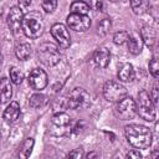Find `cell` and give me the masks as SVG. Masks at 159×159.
Returning a JSON list of instances; mask_svg holds the SVG:
<instances>
[{
    "label": "cell",
    "instance_id": "obj_1",
    "mask_svg": "<svg viewBox=\"0 0 159 159\" xmlns=\"http://www.w3.org/2000/svg\"><path fill=\"white\" fill-rule=\"evenodd\" d=\"M128 143L137 149H147L152 144V132L148 127L142 124H129L124 128Z\"/></svg>",
    "mask_w": 159,
    "mask_h": 159
},
{
    "label": "cell",
    "instance_id": "obj_2",
    "mask_svg": "<svg viewBox=\"0 0 159 159\" xmlns=\"http://www.w3.org/2000/svg\"><path fill=\"white\" fill-rule=\"evenodd\" d=\"M135 108H137V114L147 122H153L157 117L155 104L153 103L149 93L145 89H142L138 93V102L135 103Z\"/></svg>",
    "mask_w": 159,
    "mask_h": 159
},
{
    "label": "cell",
    "instance_id": "obj_3",
    "mask_svg": "<svg viewBox=\"0 0 159 159\" xmlns=\"http://www.w3.org/2000/svg\"><path fill=\"white\" fill-rule=\"evenodd\" d=\"M43 21L37 12H30L24 15L22 20V31L29 39H37L43 32Z\"/></svg>",
    "mask_w": 159,
    "mask_h": 159
},
{
    "label": "cell",
    "instance_id": "obj_4",
    "mask_svg": "<svg viewBox=\"0 0 159 159\" xmlns=\"http://www.w3.org/2000/svg\"><path fill=\"white\" fill-rule=\"evenodd\" d=\"M37 57L43 65L50 66V67L57 65L61 60V55H60L57 46H55L51 42H43L39 46Z\"/></svg>",
    "mask_w": 159,
    "mask_h": 159
},
{
    "label": "cell",
    "instance_id": "obj_5",
    "mask_svg": "<svg viewBox=\"0 0 159 159\" xmlns=\"http://www.w3.org/2000/svg\"><path fill=\"white\" fill-rule=\"evenodd\" d=\"M103 96L108 102L118 103L127 96V88L117 81H107L103 86Z\"/></svg>",
    "mask_w": 159,
    "mask_h": 159
},
{
    "label": "cell",
    "instance_id": "obj_6",
    "mask_svg": "<svg viewBox=\"0 0 159 159\" xmlns=\"http://www.w3.org/2000/svg\"><path fill=\"white\" fill-rule=\"evenodd\" d=\"M89 104V94L86 89L77 87L72 89V92L67 97V107L71 109L84 108Z\"/></svg>",
    "mask_w": 159,
    "mask_h": 159
},
{
    "label": "cell",
    "instance_id": "obj_7",
    "mask_svg": "<svg viewBox=\"0 0 159 159\" xmlns=\"http://www.w3.org/2000/svg\"><path fill=\"white\" fill-rule=\"evenodd\" d=\"M116 114L118 118L122 120H128L132 119L137 114V108H135V101L132 97H124L122 101L118 102L116 107Z\"/></svg>",
    "mask_w": 159,
    "mask_h": 159
},
{
    "label": "cell",
    "instance_id": "obj_8",
    "mask_svg": "<svg viewBox=\"0 0 159 159\" xmlns=\"http://www.w3.org/2000/svg\"><path fill=\"white\" fill-rule=\"evenodd\" d=\"M22 20H24L22 9L20 6H12L7 15V26L14 35H19V32L22 30Z\"/></svg>",
    "mask_w": 159,
    "mask_h": 159
},
{
    "label": "cell",
    "instance_id": "obj_9",
    "mask_svg": "<svg viewBox=\"0 0 159 159\" xmlns=\"http://www.w3.org/2000/svg\"><path fill=\"white\" fill-rule=\"evenodd\" d=\"M67 25L71 30H75L77 32H84L91 26V19L88 15H81V14H70L67 16Z\"/></svg>",
    "mask_w": 159,
    "mask_h": 159
},
{
    "label": "cell",
    "instance_id": "obj_10",
    "mask_svg": "<svg viewBox=\"0 0 159 159\" xmlns=\"http://www.w3.org/2000/svg\"><path fill=\"white\" fill-rule=\"evenodd\" d=\"M51 35L62 48H67L71 45V36L67 27L63 24H53L51 27Z\"/></svg>",
    "mask_w": 159,
    "mask_h": 159
},
{
    "label": "cell",
    "instance_id": "obj_11",
    "mask_svg": "<svg viewBox=\"0 0 159 159\" xmlns=\"http://www.w3.org/2000/svg\"><path fill=\"white\" fill-rule=\"evenodd\" d=\"M47 75L41 68H34L29 75V84L36 91L43 89L47 86Z\"/></svg>",
    "mask_w": 159,
    "mask_h": 159
},
{
    "label": "cell",
    "instance_id": "obj_12",
    "mask_svg": "<svg viewBox=\"0 0 159 159\" xmlns=\"http://www.w3.org/2000/svg\"><path fill=\"white\" fill-rule=\"evenodd\" d=\"M92 61L96 67L106 68L111 61V53L106 47H98L92 55Z\"/></svg>",
    "mask_w": 159,
    "mask_h": 159
},
{
    "label": "cell",
    "instance_id": "obj_13",
    "mask_svg": "<svg viewBox=\"0 0 159 159\" xmlns=\"http://www.w3.org/2000/svg\"><path fill=\"white\" fill-rule=\"evenodd\" d=\"M20 116V106L17 102H10L2 113V118L6 123H15Z\"/></svg>",
    "mask_w": 159,
    "mask_h": 159
},
{
    "label": "cell",
    "instance_id": "obj_14",
    "mask_svg": "<svg viewBox=\"0 0 159 159\" xmlns=\"http://www.w3.org/2000/svg\"><path fill=\"white\" fill-rule=\"evenodd\" d=\"M12 96V87L11 81L6 77L0 78V103H6L11 99Z\"/></svg>",
    "mask_w": 159,
    "mask_h": 159
},
{
    "label": "cell",
    "instance_id": "obj_15",
    "mask_svg": "<svg viewBox=\"0 0 159 159\" xmlns=\"http://www.w3.org/2000/svg\"><path fill=\"white\" fill-rule=\"evenodd\" d=\"M135 72L130 63H122L118 70V80L122 82H132L134 80Z\"/></svg>",
    "mask_w": 159,
    "mask_h": 159
},
{
    "label": "cell",
    "instance_id": "obj_16",
    "mask_svg": "<svg viewBox=\"0 0 159 159\" xmlns=\"http://www.w3.org/2000/svg\"><path fill=\"white\" fill-rule=\"evenodd\" d=\"M140 39H142L143 43H145L148 47H153L157 41V34L152 27L143 26L140 30Z\"/></svg>",
    "mask_w": 159,
    "mask_h": 159
},
{
    "label": "cell",
    "instance_id": "obj_17",
    "mask_svg": "<svg viewBox=\"0 0 159 159\" xmlns=\"http://www.w3.org/2000/svg\"><path fill=\"white\" fill-rule=\"evenodd\" d=\"M127 45H128V50H129L130 53H133V55H138V53L142 52L143 41H142L140 36H137V35H129L128 41H127Z\"/></svg>",
    "mask_w": 159,
    "mask_h": 159
},
{
    "label": "cell",
    "instance_id": "obj_18",
    "mask_svg": "<svg viewBox=\"0 0 159 159\" xmlns=\"http://www.w3.org/2000/svg\"><path fill=\"white\" fill-rule=\"evenodd\" d=\"M52 124L57 128H67L71 124V118L65 112H58L52 117Z\"/></svg>",
    "mask_w": 159,
    "mask_h": 159
},
{
    "label": "cell",
    "instance_id": "obj_19",
    "mask_svg": "<svg viewBox=\"0 0 159 159\" xmlns=\"http://www.w3.org/2000/svg\"><path fill=\"white\" fill-rule=\"evenodd\" d=\"M129 2L133 12L137 15H143L149 9V0H129Z\"/></svg>",
    "mask_w": 159,
    "mask_h": 159
},
{
    "label": "cell",
    "instance_id": "obj_20",
    "mask_svg": "<svg viewBox=\"0 0 159 159\" xmlns=\"http://www.w3.org/2000/svg\"><path fill=\"white\" fill-rule=\"evenodd\" d=\"M34 139L32 138H26L24 142H22V144H21V147L19 148V153H17V155L20 157V158H29L30 157V154H31V152H32V148H34Z\"/></svg>",
    "mask_w": 159,
    "mask_h": 159
},
{
    "label": "cell",
    "instance_id": "obj_21",
    "mask_svg": "<svg viewBox=\"0 0 159 159\" xmlns=\"http://www.w3.org/2000/svg\"><path fill=\"white\" fill-rule=\"evenodd\" d=\"M71 12L72 14H81V15H87L89 11V5L84 2L83 0H76L71 4Z\"/></svg>",
    "mask_w": 159,
    "mask_h": 159
},
{
    "label": "cell",
    "instance_id": "obj_22",
    "mask_svg": "<svg viewBox=\"0 0 159 159\" xmlns=\"http://www.w3.org/2000/svg\"><path fill=\"white\" fill-rule=\"evenodd\" d=\"M15 55L21 61L27 60L30 57V55H31V46L29 43H26V42L17 45L16 48H15Z\"/></svg>",
    "mask_w": 159,
    "mask_h": 159
},
{
    "label": "cell",
    "instance_id": "obj_23",
    "mask_svg": "<svg viewBox=\"0 0 159 159\" xmlns=\"http://www.w3.org/2000/svg\"><path fill=\"white\" fill-rule=\"evenodd\" d=\"M46 97L43 96V94H41V93H35V94H32L31 97H30V99H29V104H30V107L31 108H41V107H43L45 104H46Z\"/></svg>",
    "mask_w": 159,
    "mask_h": 159
},
{
    "label": "cell",
    "instance_id": "obj_24",
    "mask_svg": "<svg viewBox=\"0 0 159 159\" xmlns=\"http://www.w3.org/2000/svg\"><path fill=\"white\" fill-rule=\"evenodd\" d=\"M9 75H10V81L15 84H20L24 80V75L17 67H11L9 71Z\"/></svg>",
    "mask_w": 159,
    "mask_h": 159
},
{
    "label": "cell",
    "instance_id": "obj_25",
    "mask_svg": "<svg viewBox=\"0 0 159 159\" xmlns=\"http://www.w3.org/2000/svg\"><path fill=\"white\" fill-rule=\"evenodd\" d=\"M111 26H112L111 19H103V20L98 24V27H97V32H98V35H101V36L107 35V32L109 31Z\"/></svg>",
    "mask_w": 159,
    "mask_h": 159
},
{
    "label": "cell",
    "instance_id": "obj_26",
    "mask_svg": "<svg viewBox=\"0 0 159 159\" xmlns=\"http://www.w3.org/2000/svg\"><path fill=\"white\" fill-rule=\"evenodd\" d=\"M128 37H129V34H128L127 31L120 30V31H118V32L114 34V36H113V42H114L116 45H124V43L128 41Z\"/></svg>",
    "mask_w": 159,
    "mask_h": 159
},
{
    "label": "cell",
    "instance_id": "obj_27",
    "mask_svg": "<svg viewBox=\"0 0 159 159\" xmlns=\"http://www.w3.org/2000/svg\"><path fill=\"white\" fill-rule=\"evenodd\" d=\"M149 72L152 73V76L154 78H158L159 76V63H158V57L153 56L150 62H149Z\"/></svg>",
    "mask_w": 159,
    "mask_h": 159
},
{
    "label": "cell",
    "instance_id": "obj_28",
    "mask_svg": "<svg viewBox=\"0 0 159 159\" xmlns=\"http://www.w3.org/2000/svg\"><path fill=\"white\" fill-rule=\"evenodd\" d=\"M42 10L45 12H53L57 7V0H42Z\"/></svg>",
    "mask_w": 159,
    "mask_h": 159
},
{
    "label": "cell",
    "instance_id": "obj_29",
    "mask_svg": "<svg viewBox=\"0 0 159 159\" xmlns=\"http://www.w3.org/2000/svg\"><path fill=\"white\" fill-rule=\"evenodd\" d=\"M67 157H70V158H77V159H80V158L84 157V154H83V150H82L81 148H77V149H73L72 152H70V153L67 154Z\"/></svg>",
    "mask_w": 159,
    "mask_h": 159
},
{
    "label": "cell",
    "instance_id": "obj_30",
    "mask_svg": "<svg viewBox=\"0 0 159 159\" xmlns=\"http://www.w3.org/2000/svg\"><path fill=\"white\" fill-rule=\"evenodd\" d=\"M91 7L96 11L103 10V1L102 0H91Z\"/></svg>",
    "mask_w": 159,
    "mask_h": 159
},
{
    "label": "cell",
    "instance_id": "obj_31",
    "mask_svg": "<svg viewBox=\"0 0 159 159\" xmlns=\"http://www.w3.org/2000/svg\"><path fill=\"white\" fill-rule=\"evenodd\" d=\"M149 96H150V99L153 101V103L157 104L158 103V88H157V86H154V88L152 89V92L149 93Z\"/></svg>",
    "mask_w": 159,
    "mask_h": 159
},
{
    "label": "cell",
    "instance_id": "obj_32",
    "mask_svg": "<svg viewBox=\"0 0 159 159\" xmlns=\"http://www.w3.org/2000/svg\"><path fill=\"white\" fill-rule=\"evenodd\" d=\"M127 158H133V159H140L142 154L139 153V150H130L129 153H127Z\"/></svg>",
    "mask_w": 159,
    "mask_h": 159
},
{
    "label": "cell",
    "instance_id": "obj_33",
    "mask_svg": "<svg viewBox=\"0 0 159 159\" xmlns=\"http://www.w3.org/2000/svg\"><path fill=\"white\" fill-rule=\"evenodd\" d=\"M30 4H31V0H19L20 7H27Z\"/></svg>",
    "mask_w": 159,
    "mask_h": 159
},
{
    "label": "cell",
    "instance_id": "obj_34",
    "mask_svg": "<svg viewBox=\"0 0 159 159\" xmlns=\"http://www.w3.org/2000/svg\"><path fill=\"white\" fill-rule=\"evenodd\" d=\"M98 157V153H88L87 155H86V158H97Z\"/></svg>",
    "mask_w": 159,
    "mask_h": 159
},
{
    "label": "cell",
    "instance_id": "obj_35",
    "mask_svg": "<svg viewBox=\"0 0 159 159\" xmlns=\"http://www.w3.org/2000/svg\"><path fill=\"white\" fill-rule=\"evenodd\" d=\"M1 65H2V56H1V53H0V68H1Z\"/></svg>",
    "mask_w": 159,
    "mask_h": 159
},
{
    "label": "cell",
    "instance_id": "obj_36",
    "mask_svg": "<svg viewBox=\"0 0 159 159\" xmlns=\"http://www.w3.org/2000/svg\"><path fill=\"white\" fill-rule=\"evenodd\" d=\"M109 1H112V2H116V1H118V0H109Z\"/></svg>",
    "mask_w": 159,
    "mask_h": 159
}]
</instances>
